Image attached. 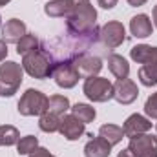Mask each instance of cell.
Segmentation results:
<instances>
[{"label": "cell", "instance_id": "cell-1", "mask_svg": "<svg viewBox=\"0 0 157 157\" xmlns=\"http://www.w3.org/2000/svg\"><path fill=\"white\" fill-rule=\"evenodd\" d=\"M22 68L28 75L42 80V78H48L53 75L55 59L48 48L40 46L39 49H33V51L22 55Z\"/></svg>", "mask_w": 157, "mask_h": 157}, {"label": "cell", "instance_id": "cell-2", "mask_svg": "<svg viewBox=\"0 0 157 157\" xmlns=\"http://www.w3.org/2000/svg\"><path fill=\"white\" fill-rule=\"evenodd\" d=\"M22 77H24L22 64H17L13 60L0 64V95L13 97L22 84Z\"/></svg>", "mask_w": 157, "mask_h": 157}, {"label": "cell", "instance_id": "cell-3", "mask_svg": "<svg viewBox=\"0 0 157 157\" xmlns=\"http://www.w3.org/2000/svg\"><path fill=\"white\" fill-rule=\"evenodd\" d=\"M48 108V97L39 91V90H26L17 104V110L20 115H26V117H33V115H42Z\"/></svg>", "mask_w": 157, "mask_h": 157}, {"label": "cell", "instance_id": "cell-4", "mask_svg": "<svg viewBox=\"0 0 157 157\" xmlns=\"http://www.w3.org/2000/svg\"><path fill=\"white\" fill-rule=\"evenodd\" d=\"M84 95L93 102H106L113 99V84L104 77H90L82 86Z\"/></svg>", "mask_w": 157, "mask_h": 157}, {"label": "cell", "instance_id": "cell-5", "mask_svg": "<svg viewBox=\"0 0 157 157\" xmlns=\"http://www.w3.org/2000/svg\"><path fill=\"white\" fill-rule=\"evenodd\" d=\"M51 77L55 78V84L59 88H64V90L73 88L78 82V78H80V75H78V71H77V66H75V59L57 60Z\"/></svg>", "mask_w": 157, "mask_h": 157}, {"label": "cell", "instance_id": "cell-6", "mask_svg": "<svg viewBox=\"0 0 157 157\" xmlns=\"http://www.w3.org/2000/svg\"><path fill=\"white\" fill-rule=\"evenodd\" d=\"M99 39L102 40V44H104L108 49H115L121 44H124V40H126V31H124L122 22H119V20H110V22H106V24L101 28Z\"/></svg>", "mask_w": 157, "mask_h": 157}, {"label": "cell", "instance_id": "cell-7", "mask_svg": "<svg viewBox=\"0 0 157 157\" xmlns=\"http://www.w3.org/2000/svg\"><path fill=\"white\" fill-rule=\"evenodd\" d=\"M128 148L135 157H157V137L150 133H143L139 137L130 139Z\"/></svg>", "mask_w": 157, "mask_h": 157}, {"label": "cell", "instance_id": "cell-8", "mask_svg": "<svg viewBox=\"0 0 157 157\" xmlns=\"http://www.w3.org/2000/svg\"><path fill=\"white\" fill-rule=\"evenodd\" d=\"M139 97V88L130 78H117L113 84V99L119 104H132Z\"/></svg>", "mask_w": 157, "mask_h": 157}, {"label": "cell", "instance_id": "cell-9", "mask_svg": "<svg viewBox=\"0 0 157 157\" xmlns=\"http://www.w3.org/2000/svg\"><path fill=\"white\" fill-rule=\"evenodd\" d=\"M60 135L68 141H77L80 139L84 133H86V124L82 121H78L73 113L70 115H64L62 117V122H60V128H59Z\"/></svg>", "mask_w": 157, "mask_h": 157}, {"label": "cell", "instance_id": "cell-10", "mask_svg": "<svg viewBox=\"0 0 157 157\" xmlns=\"http://www.w3.org/2000/svg\"><path fill=\"white\" fill-rule=\"evenodd\" d=\"M122 130H124V135L126 137L133 139V137H139V135L150 132L152 130V122H150V119H146L144 115L133 113V115H130V117L124 121Z\"/></svg>", "mask_w": 157, "mask_h": 157}, {"label": "cell", "instance_id": "cell-11", "mask_svg": "<svg viewBox=\"0 0 157 157\" xmlns=\"http://www.w3.org/2000/svg\"><path fill=\"white\" fill-rule=\"evenodd\" d=\"M75 66H77V71L80 77L90 78V77H97V73L102 70V62L99 57H93V55H80L75 59Z\"/></svg>", "mask_w": 157, "mask_h": 157}, {"label": "cell", "instance_id": "cell-12", "mask_svg": "<svg viewBox=\"0 0 157 157\" xmlns=\"http://www.w3.org/2000/svg\"><path fill=\"white\" fill-rule=\"evenodd\" d=\"M130 57L132 60H135L137 64H144V66H157V48L148 46V44H137L130 49Z\"/></svg>", "mask_w": 157, "mask_h": 157}, {"label": "cell", "instance_id": "cell-13", "mask_svg": "<svg viewBox=\"0 0 157 157\" xmlns=\"http://www.w3.org/2000/svg\"><path fill=\"white\" fill-rule=\"evenodd\" d=\"M26 24L18 18H11L2 28V40L6 44H18V40L26 35Z\"/></svg>", "mask_w": 157, "mask_h": 157}, {"label": "cell", "instance_id": "cell-14", "mask_svg": "<svg viewBox=\"0 0 157 157\" xmlns=\"http://www.w3.org/2000/svg\"><path fill=\"white\" fill-rule=\"evenodd\" d=\"M130 31H132V35L137 37V39H146V37L152 35L154 24H152V20H150L148 15L141 13V15H135V17L130 20Z\"/></svg>", "mask_w": 157, "mask_h": 157}, {"label": "cell", "instance_id": "cell-15", "mask_svg": "<svg viewBox=\"0 0 157 157\" xmlns=\"http://www.w3.org/2000/svg\"><path fill=\"white\" fill-rule=\"evenodd\" d=\"M73 7H75V0H51L44 6V13L53 18H60V17L66 18Z\"/></svg>", "mask_w": 157, "mask_h": 157}, {"label": "cell", "instance_id": "cell-16", "mask_svg": "<svg viewBox=\"0 0 157 157\" xmlns=\"http://www.w3.org/2000/svg\"><path fill=\"white\" fill-rule=\"evenodd\" d=\"M112 154V144L104 141L102 137H93L86 146H84V155L86 157H108Z\"/></svg>", "mask_w": 157, "mask_h": 157}, {"label": "cell", "instance_id": "cell-17", "mask_svg": "<svg viewBox=\"0 0 157 157\" xmlns=\"http://www.w3.org/2000/svg\"><path fill=\"white\" fill-rule=\"evenodd\" d=\"M108 68L113 73V77H117V78H128V75H130L128 60L124 57H121V55H115V53H112L108 57Z\"/></svg>", "mask_w": 157, "mask_h": 157}, {"label": "cell", "instance_id": "cell-18", "mask_svg": "<svg viewBox=\"0 0 157 157\" xmlns=\"http://www.w3.org/2000/svg\"><path fill=\"white\" fill-rule=\"evenodd\" d=\"M70 108H71V106H70L68 97H64V95H51V97L48 99V108H46V112H48V113H53V115H57V117H64V113H66Z\"/></svg>", "mask_w": 157, "mask_h": 157}, {"label": "cell", "instance_id": "cell-19", "mask_svg": "<svg viewBox=\"0 0 157 157\" xmlns=\"http://www.w3.org/2000/svg\"><path fill=\"white\" fill-rule=\"evenodd\" d=\"M99 137H102L104 141H108L112 146L119 144L124 137V130L117 124H102L99 128Z\"/></svg>", "mask_w": 157, "mask_h": 157}, {"label": "cell", "instance_id": "cell-20", "mask_svg": "<svg viewBox=\"0 0 157 157\" xmlns=\"http://www.w3.org/2000/svg\"><path fill=\"white\" fill-rule=\"evenodd\" d=\"M70 110H71V113H73L78 121H82L84 124L93 122V119H95V115H97L95 108H93V106H90V104H84V102H77V104H75V106H71Z\"/></svg>", "mask_w": 157, "mask_h": 157}, {"label": "cell", "instance_id": "cell-21", "mask_svg": "<svg viewBox=\"0 0 157 157\" xmlns=\"http://www.w3.org/2000/svg\"><path fill=\"white\" fill-rule=\"evenodd\" d=\"M60 122H62V117H57V115H53V113L44 112V113L40 115L39 128L42 132H46V133H55V132H59Z\"/></svg>", "mask_w": 157, "mask_h": 157}, {"label": "cell", "instance_id": "cell-22", "mask_svg": "<svg viewBox=\"0 0 157 157\" xmlns=\"http://www.w3.org/2000/svg\"><path fill=\"white\" fill-rule=\"evenodd\" d=\"M18 139H20V133L15 126L11 124L0 126V146H13L18 143Z\"/></svg>", "mask_w": 157, "mask_h": 157}, {"label": "cell", "instance_id": "cell-23", "mask_svg": "<svg viewBox=\"0 0 157 157\" xmlns=\"http://www.w3.org/2000/svg\"><path fill=\"white\" fill-rule=\"evenodd\" d=\"M39 48H40V40L37 39V35L26 33L17 44V53L18 55H26V53H29L33 49H39Z\"/></svg>", "mask_w": 157, "mask_h": 157}, {"label": "cell", "instance_id": "cell-24", "mask_svg": "<svg viewBox=\"0 0 157 157\" xmlns=\"http://www.w3.org/2000/svg\"><path fill=\"white\" fill-rule=\"evenodd\" d=\"M39 148V139L35 135H26L22 139H18L17 143V152L18 155H29L31 152H35Z\"/></svg>", "mask_w": 157, "mask_h": 157}, {"label": "cell", "instance_id": "cell-25", "mask_svg": "<svg viewBox=\"0 0 157 157\" xmlns=\"http://www.w3.org/2000/svg\"><path fill=\"white\" fill-rule=\"evenodd\" d=\"M137 77L141 80L143 86H157V66H143L137 73Z\"/></svg>", "mask_w": 157, "mask_h": 157}, {"label": "cell", "instance_id": "cell-26", "mask_svg": "<svg viewBox=\"0 0 157 157\" xmlns=\"http://www.w3.org/2000/svg\"><path fill=\"white\" fill-rule=\"evenodd\" d=\"M144 113L150 119H157V91L152 93L144 102Z\"/></svg>", "mask_w": 157, "mask_h": 157}, {"label": "cell", "instance_id": "cell-27", "mask_svg": "<svg viewBox=\"0 0 157 157\" xmlns=\"http://www.w3.org/2000/svg\"><path fill=\"white\" fill-rule=\"evenodd\" d=\"M29 157H55L53 154H49V150H46V148H37L35 152H31Z\"/></svg>", "mask_w": 157, "mask_h": 157}, {"label": "cell", "instance_id": "cell-28", "mask_svg": "<svg viewBox=\"0 0 157 157\" xmlns=\"http://www.w3.org/2000/svg\"><path fill=\"white\" fill-rule=\"evenodd\" d=\"M102 9H113L117 6V0H97Z\"/></svg>", "mask_w": 157, "mask_h": 157}, {"label": "cell", "instance_id": "cell-29", "mask_svg": "<svg viewBox=\"0 0 157 157\" xmlns=\"http://www.w3.org/2000/svg\"><path fill=\"white\" fill-rule=\"evenodd\" d=\"M6 57H7V44L0 39V62H2Z\"/></svg>", "mask_w": 157, "mask_h": 157}, {"label": "cell", "instance_id": "cell-30", "mask_svg": "<svg viewBox=\"0 0 157 157\" xmlns=\"http://www.w3.org/2000/svg\"><path fill=\"white\" fill-rule=\"evenodd\" d=\"M117 157H135V155H133V152L130 148H126V150H121Z\"/></svg>", "mask_w": 157, "mask_h": 157}, {"label": "cell", "instance_id": "cell-31", "mask_svg": "<svg viewBox=\"0 0 157 157\" xmlns=\"http://www.w3.org/2000/svg\"><path fill=\"white\" fill-rule=\"evenodd\" d=\"M148 0H128V4L130 6H133V7H139V6H144Z\"/></svg>", "mask_w": 157, "mask_h": 157}, {"label": "cell", "instance_id": "cell-32", "mask_svg": "<svg viewBox=\"0 0 157 157\" xmlns=\"http://www.w3.org/2000/svg\"><path fill=\"white\" fill-rule=\"evenodd\" d=\"M152 15H154V26L157 28V6L154 7V13H152Z\"/></svg>", "mask_w": 157, "mask_h": 157}, {"label": "cell", "instance_id": "cell-33", "mask_svg": "<svg viewBox=\"0 0 157 157\" xmlns=\"http://www.w3.org/2000/svg\"><path fill=\"white\" fill-rule=\"evenodd\" d=\"M9 2H11V0H0V6H7Z\"/></svg>", "mask_w": 157, "mask_h": 157}, {"label": "cell", "instance_id": "cell-34", "mask_svg": "<svg viewBox=\"0 0 157 157\" xmlns=\"http://www.w3.org/2000/svg\"><path fill=\"white\" fill-rule=\"evenodd\" d=\"M0 24H2V18H0Z\"/></svg>", "mask_w": 157, "mask_h": 157}, {"label": "cell", "instance_id": "cell-35", "mask_svg": "<svg viewBox=\"0 0 157 157\" xmlns=\"http://www.w3.org/2000/svg\"><path fill=\"white\" fill-rule=\"evenodd\" d=\"M155 130H157V124H155Z\"/></svg>", "mask_w": 157, "mask_h": 157}]
</instances>
